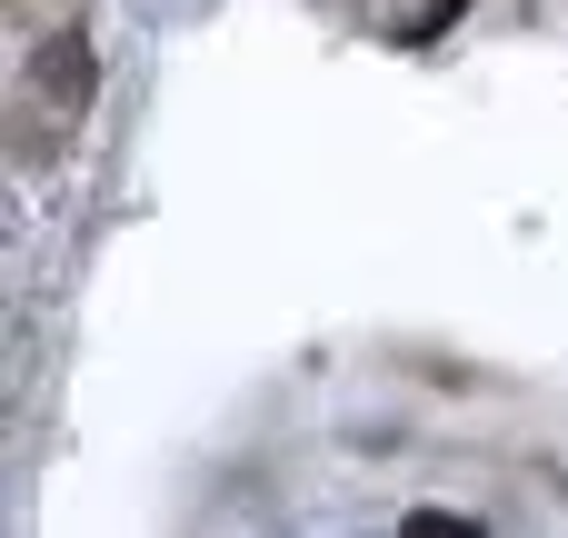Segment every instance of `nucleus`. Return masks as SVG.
<instances>
[{
  "instance_id": "obj_1",
  "label": "nucleus",
  "mask_w": 568,
  "mask_h": 538,
  "mask_svg": "<svg viewBox=\"0 0 568 538\" xmlns=\"http://www.w3.org/2000/svg\"><path fill=\"white\" fill-rule=\"evenodd\" d=\"M40 90H50V100H90V50H80L70 30L40 50Z\"/></svg>"
},
{
  "instance_id": "obj_2",
  "label": "nucleus",
  "mask_w": 568,
  "mask_h": 538,
  "mask_svg": "<svg viewBox=\"0 0 568 538\" xmlns=\"http://www.w3.org/2000/svg\"><path fill=\"white\" fill-rule=\"evenodd\" d=\"M399 529H409V538H489L479 519H459V509H409Z\"/></svg>"
},
{
  "instance_id": "obj_3",
  "label": "nucleus",
  "mask_w": 568,
  "mask_h": 538,
  "mask_svg": "<svg viewBox=\"0 0 568 538\" xmlns=\"http://www.w3.org/2000/svg\"><path fill=\"white\" fill-rule=\"evenodd\" d=\"M459 10H469V0H429V10H419V20H409V30H399V40H439V30H449V20H459Z\"/></svg>"
}]
</instances>
